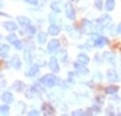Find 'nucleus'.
I'll use <instances>...</instances> for the list:
<instances>
[{"label":"nucleus","instance_id":"obj_1","mask_svg":"<svg viewBox=\"0 0 121 116\" xmlns=\"http://www.w3.org/2000/svg\"><path fill=\"white\" fill-rule=\"evenodd\" d=\"M40 82H41L45 87H53L55 85L58 83V77H56L52 74H47V75H45V76L41 77Z\"/></svg>","mask_w":121,"mask_h":116},{"label":"nucleus","instance_id":"obj_2","mask_svg":"<svg viewBox=\"0 0 121 116\" xmlns=\"http://www.w3.org/2000/svg\"><path fill=\"white\" fill-rule=\"evenodd\" d=\"M58 48H59V41L58 40H51L47 45V52L53 53V52L58 51Z\"/></svg>","mask_w":121,"mask_h":116},{"label":"nucleus","instance_id":"obj_3","mask_svg":"<svg viewBox=\"0 0 121 116\" xmlns=\"http://www.w3.org/2000/svg\"><path fill=\"white\" fill-rule=\"evenodd\" d=\"M110 23H112V17L108 16V15H104L98 19V24L102 25V27H108Z\"/></svg>","mask_w":121,"mask_h":116},{"label":"nucleus","instance_id":"obj_4","mask_svg":"<svg viewBox=\"0 0 121 116\" xmlns=\"http://www.w3.org/2000/svg\"><path fill=\"white\" fill-rule=\"evenodd\" d=\"M74 68H75V70L79 73V74H81V75H86L88 73V69L87 68H85V64L81 65V63L78 62V63H74Z\"/></svg>","mask_w":121,"mask_h":116},{"label":"nucleus","instance_id":"obj_5","mask_svg":"<svg viewBox=\"0 0 121 116\" xmlns=\"http://www.w3.org/2000/svg\"><path fill=\"white\" fill-rule=\"evenodd\" d=\"M65 16L69 19H74L75 18V11H74L72 4H67L65 5Z\"/></svg>","mask_w":121,"mask_h":116},{"label":"nucleus","instance_id":"obj_6","mask_svg":"<svg viewBox=\"0 0 121 116\" xmlns=\"http://www.w3.org/2000/svg\"><path fill=\"white\" fill-rule=\"evenodd\" d=\"M107 77H108V80H109V81H112V82H114V81H119V76H117V74H116V71H115L114 69L108 70V73H107Z\"/></svg>","mask_w":121,"mask_h":116},{"label":"nucleus","instance_id":"obj_7","mask_svg":"<svg viewBox=\"0 0 121 116\" xmlns=\"http://www.w3.org/2000/svg\"><path fill=\"white\" fill-rule=\"evenodd\" d=\"M50 69L52 71H58L59 70V65H58V62L56 59V57H52L51 59H50Z\"/></svg>","mask_w":121,"mask_h":116},{"label":"nucleus","instance_id":"obj_8","mask_svg":"<svg viewBox=\"0 0 121 116\" xmlns=\"http://www.w3.org/2000/svg\"><path fill=\"white\" fill-rule=\"evenodd\" d=\"M1 99H3L4 103L10 104V103L13 102V95L10 93V92H5V93H3V95H1Z\"/></svg>","mask_w":121,"mask_h":116},{"label":"nucleus","instance_id":"obj_9","mask_svg":"<svg viewBox=\"0 0 121 116\" xmlns=\"http://www.w3.org/2000/svg\"><path fill=\"white\" fill-rule=\"evenodd\" d=\"M17 21H18V23L21 24V25H24V27H28V25L30 24L29 18L23 17V16H18V17H17Z\"/></svg>","mask_w":121,"mask_h":116},{"label":"nucleus","instance_id":"obj_10","mask_svg":"<svg viewBox=\"0 0 121 116\" xmlns=\"http://www.w3.org/2000/svg\"><path fill=\"white\" fill-rule=\"evenodd\" d=\"M11 64L16 68V69H19V68H21V59H19L18 56H13V57H12Z\"/></svg>","mask_w":121,"mask_h":116},{"label":"nucleus","instance_id":"obj_11","mask_svg":"<svg viewBox=\"0 0 121 116\" xmlns=\"http://www.w3.org/2000/svg\"><path fill=\"white\" fill-rule=\"evenodd\" d=\"M38 71H39V66L38 65H33L28 71H26V75L27 76H34V75L38 74Z\"/></svg>","mask_w":121,"mask_h":116},{"label":"nucleus","instance_id":"obj_12","mask_svg":"<svg viewBox=\"0 0 121 116\" xmlns=\"http://www.w3.org/2000/svg\"><path fill=\"white\" fill-rule=\"evenodd\" d=\"M58 33H59V28H58L56 24H52V25L48 27V34H50V35H53V36H55V35H57Z\"/></svg>","mask_w":121,"mask_h":116},{"label":"nucleus","instance_id":"obj_13","mask_svg":"<svg viewBox=\"0 0 121 116\" xmlns=\"http://www.w3.org/2000/svg\"><path fill=\"white\" fill-rule=\"evenodd\" d=\"M4 27L10 32H13L17 29V24L15 22H6V23H4Z\"/></svg>","mask_w":121,"mask_h":116},{"label":"nucleus","instance_id":"obj_14","mask_svg":"<svg viewBox=\"0 0 121 116\" xmlns=\"http://www.w3.org/2000/svg\"><path fill=\"white\" fill-rule=\"evenodd\" d=\"M78 61L81 63V64H87L88 62H90V59H88V57L85 54V53H80L79 56H78Z\"/></svg>","mask_w":121,"mask_h":116},{"label":"nucleus","instance_id":"obj_15","mask_svg":"<svg viewBox=\"0 0 121 116\" xmlns=\"http://www.w3.org/2000/svg\"><path fill=\"white\" fill-rule=\"evenodd\" d=\"M107 44H108V40L105 37H98L97 40L95 41V46H98V47H102V46H104Z\"/></svg>","mask_w":121,"mask_h":116},{"label":"nucleus","instance_id":"obj_16","mask_svg":"<svg viewBox=\"0 0 121 116\" xmlns=\"http://www.w3.org/2000/svg\"><path fill=\"white\" fill-rule=\"evenodd\" d=\"M115 6V1L114 0H107L105 1V10L107 11H112Z\"/></svg>","mask_w":121,"mask_h":116},{"label":"nucleus","instance_id":"obj_17","mask_svg":"<svg viewBox=\"0 0 121 116\" xmlns=\"http://www.w3.org/2000/svg\"><path fill=\"white\" fill-rule=\"evenodd\" d=\"M38 41H39L40 44H45V42H46V33L40 32V33L38 34Z\"/></svg>","mask_w":121,"mask_h":116},{"label":"nucleus","instance_id":"obj_18","mask_svg":"<svg viewBox=\"0 0 121 116\" xmlns=\"http://www.w3.org/2000/svg\"><path fill=\"white\" fill-rule=\"evenodd\" d=\"M117 90H119V87H116V86H109V87H107V88H105V93L114 94V93L117 92Z\"/></svg>","mask_w":121,"mask_h":116},{"label":"nucleus","instance_id":"obj_19","mask_svg":"<svg viewBox=\"0 0 121 116\" xmlns=\"http://www.w3.org/2000/svg\"><path fill=\"white\" fill-rule=\"evenodd\" d=\"M24 61H26V63H28V64L32 63V54H30V51H29V50L24 51Z\"/></svg>","mask_w":121,"mask_h":116},{"label":"nucleus","instance_id":"obj_20","mask_svg":"<svg viewBox=\"0 0 121 116\" xmlns=\"http://www.w3.org/2000/svg\"><path fill=\"white\" fill-rule=\"evenodd\" d=\"M103 57H104V58H107V61H108V62L114 63V56H113V53H110V52H104Z\"/></svg>","mask_w":121,"mask_h":116},{"label":"nucleus","instance_id":"obj_21","mask_svg":"<svg viewBox=\"0 0 121 116\" xmlns=\"http://www.w3.org/2000/svg\"><path fill=\"white\" fill-rule=\"evenodd\" d=\"M9 50H10V47H9L7 45H3V46H1V57H3V58H5V57L7 56Z\"/></svg>","mask_w":121,"mask_h":116},{"label":"nucleus","instance_id":"obj_22","mask_svg":"<svg viewBox=\"0 0 121 116\" xmlns=\"http://www.w3.org/2000/svg\"><path fill=\"white\" fill-rule=\"evenodd\" d=\"M22 87H24V85H23L21 81H17V82L13 83V88H15L16 91H21V90H22Z\"/></svg>","mask_w":121,"mask_h":116},{"label":"nucleus","instance_id":"obj_23","mask_svg":"<svg viewBox=\"0 0 121 116\" xmlns=\"http://www.w3.org/2000/svg\"><path fill=\"white\" fill-rule=\"evenodd\" d=\"M7 40H9L10 42H12V44H13V42L17 40V36H16L15 34H10V35L7 36Z\"/></svg>","mask_w":121,"mask_h":116},{"label":"nucleus","instance_id":"obj_24","mask_svg":"<svg viewBox=\"0 0 121 116\" xmlns=\"http://www.w3.org/2000/svg\"><path fill=\"white\" fill-rule=\"evenodd\" d=\"M51 106H50L48 104H44V110H45V112H48V114H52L53 112V110L52 109H50Z\"/></svg>","mask_w":121,"mask_h":116},{"label":"nucleus","instance_id":"obj_25","mask_svg":"<svg viewBox=\"0 0 121 116\" xmlns=\"http://www.w3.org/2000/svg\"><path fill=\"white\" fill-rule=\"evenodd\" d=\"M0 110H1V114L3 115H5V114L9 112V106L7 105H1V109H0Z\"/></svg>","mask_w":121,"mask_h":116},{"label":"nucleus","instance_id":"obj_26","mask_svg":"<svg viewBox=\"0 0 121 116\" xmlns=\"http://www.w3.org/2000/svg\"><path fill=\"white\" fill-rule=\"evenodd\" d=\"M13 45H15V47L17 48V50H21V48H22V44H21V41H19V40H16L13 42Z\"/></svg>","mask_w":121,"mask_h":116},{"label":"nucleus","instance_id":"obj_27","mask_svg":"<svg viewBox=\"0 0 121 116\" xmlns=\"http://www.w3.org/2000/svg\"><path fill=\"white\" fill-rule=\"evenodd\" d=\"M27 32H28L29 34H35V28L28 25V27H27Z\"/></svg>","mask_w":121,"mask_h":116},{"label":"nucleus","instance_id":"obj_28","mask_svg":"<svg viewBox=\"0 0 121 116\" xmlns=\"http://www.w3.org/2000/svg\"><path fill=\"white\" fill-rule=\"evenodd\" d=\"M95 5H96V7H97L98 10H100V8H102V0H96Z\"/></svg>","mask_w":121,"mask_h":116},{"label":"nucleus","instance_id":"obj_29","mask_svg":"<svg viewBox=\"0 0 121 116\" xmlns=\"http://www.w3.org/2000/svg\"><path fill=\"white\" fill-rule=\"evenodd\" d=\"M72 114L73 115H85V111L84 110H74Z\"/></svg>","mask_w":121,"mask_h":116},{"label":"nucleus","instance_id":"obj_30","mask_svg":"<svg viewBox=\"0 0 121 116\" xmlns=\"http://www.w3.org/2000/svg\"><path fill=\"white\" fill-rule=\"evenodd\" d=\"M59 54H60V57H62V61L65 62V61H67V54H65V52H64V51H60Z\"/></svg>","mask_w":121,"mask_h":116},{"label":"nucleus","instance_id":"obj_31","mask_svg":"<svg viewBox=\"0 0 121 116\" xmlns=\"http://www.w3.org/2000/svg\"><path fill=\"white\" fill-rule=\"evenodd\" d=\"M27 3H29V4H32V5H38V1L39 0H26Z\"/></svg>","mask_w":121,"mask_h":116},{"label":"nucleus","instance_id":"obj_32","mask_svg":"<svg viewBox=\"0 0 121 116\" xmlns=\"http://www.w3.org/2000/svg\"><path fill=\"white\" fill-rule=\"evenodd\" d=\"M52 8L55 10L56 12H59V7H58V6H57L56 4H52Z\"/></svg>","mask_w":121,"mask_h":116},{"label":"nucleus","instance_id":"obj_33","mask_svg":"<svg viewBox=\"0 0 121 116\" xmlns=\"http://www.w3.org/2000/svg\"><path fill=\"white\" fill-rule=\"evenodd\" d=\"M38 114H39V111H36V110H33L29 112V115H38Z\"/></svg>","mask_w":121,"mask_h":116},{"label":"nucleus","instance_id":"obj_34","mask_svg":"<svg viewBox=\"0 0 121 116\" xmlns=\"http://www.w3.org/2000/svg\"><path fill=\"white\" fill-rule=\"evenodd\" d=\"M117 33H119V34H121V23L117 25Z\"/></svg>","mask_w":121,"mask_h":116},{"label":"nucleus","instance_id":"obj_35","mask_svg":"<svg viewBox=\"0 0 121 116\" xmlns=\"http://www.w3.org/2000/svg\"><path fill=\"white\" fill-rule=\"evenodd\" d=\"M56 1H60V0H56Z\"/></svg>","mask_w":121,"mask_h":116}]
</instances>
